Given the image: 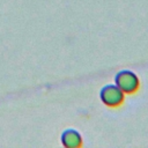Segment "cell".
Wrapping results in <instances>:
<instances>
[{"instance_id":"cell-1","label":"cell","mask_w":148,"mask_h":148,"mask_svg":"<svg viewBox=\"0 0 148 148\" xmlns=\"http://www.w3.org/2000/svg\"><path fill=\"white\" fill-rule=\"evenodd\" d=\"M116 84L124 91V94H132L139 88V79L132 71H120L114 76Z\"/></svg>"},{"instance_id":"cell-2","label":"cell","mask_w":148,"mask_h":148,"mask_svg":"<svg viewBox=\"0 0 148 148\" xmlns=\"http://www.w3.org/2000/svg\"><path fill=\"white\" fill-rule=\"evenodd\" d=\"M101 101L108 106H118L124 101V91L117 84H106L99 92Z\"/></svg>"},{"instance_id":"cell-3","label":"cell","mask_w":148,"mask_h":148,"mask_svg":"<svg viewBox=\"0 0 148 148\" xmlns=\"http://www.w3.org/2000/svg\"><path fill=\"white\" fill-rule=\"evenodd\" d=\"M61 143L66 148H76L81 146L82 139L77 131L73 128H68L65 130L61 134Z\"/></svg>"}]
</instances>
